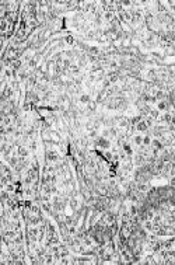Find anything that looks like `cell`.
I'll list each match as a JSON object with an SVG mask.
<instances>
[{
	"mask_svg": "<svg viewBox=\"0 0 175 265\" xmlns=\"http://www.w3.org/2000/svg\"><path fill=\"white\" fill-rule=\"evenodd\" d=\"M45 160L48 163H57L60 160V156L56 150H52V149H48L45 152Z\"/></svg>",
	"mask_w": 175,
	"mask_h": 265,
	"instance_id": "cell-1",
	"label": "cell"
},
{
	"mask_svg": "<svg viewBox=\"0 0 175 265\" xmlns=\"http://www.w3.org/2000/svg\"><path fill=\"white\" fill-rule=\"evenodd\" d=\"M143 146L146 147H150L151 146V137H150V135H146V136H143Z\"/></svg>",
	"mask_w": 175,
	"mask_h": 265,
	"instance_id": "cell-12",
	"label": "cell"
},
{
	"mask_svg": "<svg viewBox=\"0 0 175 265\" xmlns=\"http://www.w3.org/2000/svg\"><path fill=\"white\" fill-rule=\"evenodd\" d=\"M136 130H139V132H147L148 130V126H147V124H146L144 119H142L137 125H136Z\"/></svg>",
	"mask_w": 175,
	"mask_h": 265,
	"instance_id": "cell-6",
	"label": "cell"
},
{
	"mask_svg": "<svg viewBox=\"0 0 175 265\" xmlns=\"http://www.w3.org/2000/svg\"><path fill=\"white\" fill-rule=\"evenodd\" d=\"M66 42H67V44H70V45H73L74 39H73L72 37H67V38H66Z\"/></svg>",
	"mask_w": 175,
	"mask_h": 265,
	"instance_id": "cell-15",
	"label": "cell"
},
{
	"mask_svg": "<svg viewBox=\"0 0 175 265\" xmlns=\"http://www.w3.org/2000/svg\"><path fill=\"white\" fill-rule=\"evenodd\" d=\"M170 187H172V188L175 187V177H171V178H170Z\"/></svg>",
	"mask_w": 175,
	"mask_h": 265,
	"instance_id": "cell-14",
	"label": "cell"
},
{
	"mask_svg": "<svg viewBox=\"0 0 175 265\" xmlns=\"http://www.w3.org/2000/svg\"><path fill=\"white\" fill-rule=\"evenodd\" d=\"M79 101H80L81 104H88V102L91 101V97H90V94H81L80 98H79Z\"/></svg>",
	"mask_w": 175,
	"mask_h": 265,
	"instance_id": "cell-9",
	"label": "cell"
},
{
	"mask_svg": "<svg viewBox=\"0 0 175 265\" xmlns=\"http://www.w3.org/2000/svg\"><path fill=\"white\" fill-rule=\"evenodd\" d=\"M97 107H98V104H97V101L95 100H91L88 104H87V110L90 111V114H91V112H95V111H97Z\"/></svg>",
	"mask_w": 175,
	"mask_h": 265,
	"instance_id": "cell-7",
	"label": "cell"
},
{
	"mask_svg": "<svg viewBox=\"0 0 175 265\" xmlns=\"http://www.w3.org/2000/svg\"><path fill=\"white\" fill-rule=\"evenodd\" d=\"M17 154H18L20 157H28L29 152H28V149L24 146V145H20V146L17 147Z\"/></svg>",
	"mask_w": 175,
	"mask_h": 265,
	"instance_id": "cell-5",
	"label": "cell"
},
{
	"mask_svg": "<svg viewBox=\"0 0 175 265\" xmlns=\"http://www.w3.org/2000/svg\"><path fill=\"white\" fill-rule=\"evenodd\" d=\"M150 117H151V118L153 119H158V117H160V111L157 110H151L150 111Z\"/></svg>",
	"mask_w": 175,
	"mask_h": 265,
	"instance_id": "cell-13",
	"label": "cell"
},
{
	"mask_svg": "<svg viewBox=\"0 0 175 265\" xmlns=\"http://www.w3.org/2000/svg\"><path fill=\"white\" fill-rule=\"evenodd\" d=\"M151 147H153V149H157V150H164L165 145H164L160 139H154V140H151Z\"/></svg>",
	"mask_w": 175,
	"mask_h": 265,
	"instance_id": "cell-4",
	"label": "cell"
},
{
	"mask_svg": "<svg viewBox=\"0 0 175 265\" xmlns=\"http://www.w3.org/2000/svg\"><path fill=\"white\" fill-rule=\"evenodd\" d=\"M7 161H9V164L11 165V167H16V165L20 163V157H17V156H11V157L7 159Z\"/></svg>",
	"mask_w": 175,
	"mask_h": 265,
	"instance_id": "cell-8",
	"label": "cell"
},
{
	"mask_svg": "<svg viewBox=\"0 0 175 265\" xmlns=\"http://www.w3.org/2000/svg\"><path fill=\"white\" fill-rule=\"evenodd\" d=\"M171 107H172V110H174V111H175V100H174V101H172V102H171Z\"/></svg>",
	"mask_w": 175,
	"mask_h": 265,
	"instance_id": "cell-16",
	"label": "cell"
},
{
	"mask_svg": "<svg viewBox=\"0 0 175 265\" xmlns=\"http://www.w3.org/2000/svg\"><path fill=\"white\" fill-rule=\"evenodd\" d=\"M10 174H13V171H11V168L9 165L7 164L1 165V175H10Z\"/></svg>",
	"mask_w": 175,
	"mask_h": 265,
	"instance_id": "cell-10",
	"label": "cell"
},
{
	"mask_svg": "<svg viewBox=\"0 0 175 265\" xmlns=\"http://www.w3.org/2000/svg\"><path fill=\"white\" fill-rule=\"evenodd\" d=\"M170 108H171V105H170V102L167 100H161L157 102V110L160 111V112H167Z\"/></svg>",
	"mask_w": 175,
	"mask_h": 265,
	"instance_id": "cell-3",
	"label": "cell"
},
{
	"mask_svg": "<svg viewBox=\"0 0 175 265\" xmlns=\"http://www.w3.org/2000/svg\"><path fill=\"white\" fill-rule=\"evenodd\" d=\"M133 143L137 145V146H143V136H140V135L133 136Z\"/></svg>",
	"mask_w": 175,
	"mask_h": 265,
	"instance_id": "cell-11",
	"label": "cell"
},
{
	"mask_svg": "<svg viewBox=\"0 0 175 265\" xmlns=\"http://www.w3.org/2000/svg\"><path fill=\"white\" fill-rule=\"evenodd\" d=\"M95 145L98 147H101V149H105V150H108L111 147V142L107 139V137H104V136H98V137H95Z\"/></svg>",
	"mask_w": 175,
	"mask_h": 265,
	"instance_id": "cell-2",
	"label": "cell"
}]
</instances>
